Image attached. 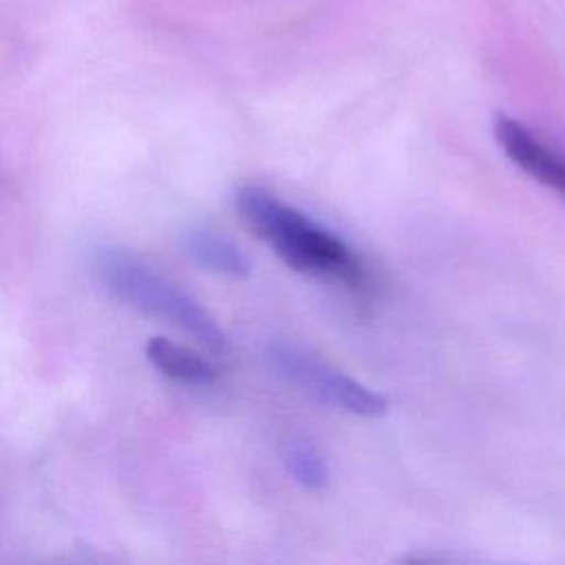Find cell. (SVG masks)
<instances>
[{
  "label": "cell",
  "mask_w": 565,
  "mask_h": 565,
  "mask_svg": "<svg viewBox=\"0 0 565 565\" xmlns=\"http://www.w3.org/2000/svg\"><path fill=\"white\" fill-rule=\"evenodd\" d=\"M236 210L249 232L267 243L291 269L335 278L351 287L366 285L364 265L344 241L269 190L258 185L241 188L236 192Z\"/></svg>",
  "instance_id": "6da1fadb"
},
{
  "label": "cell",
  "mask_w": 565,
  "mask_h": 565,
  "mask_svg": "<svg viewBox=\"0 0 565 565\" xmlns=\"http://www.w3.org/2000/svg\"><path fill=\"white\" fill-rule=\"evenodd\" d=\"M95 269L108 294L124 305L179 329L212 353L227 351V335L205 307L139 256L104 247L97 252Z\"/></svg>",
  "instance_id": "7a4b0ae2"
},
{
  "label": "cell",
  "mask_w": 565,
  "mask_h": 565,
  "mask_svg": "<svg viewBox=\"0 0 565 565\" xmlns=\"http://www.w3.org/2000/svg\"><path fill=\"white\" fill-rule=\"evenodd\" d=\"M267 364L287 384L311 395L320 404L358 417H380L388 411L384 395L298 344L271 342L267 347Z\"/></svg>",
  "instance_id": "3957f363"
},
{
  "label": "cell",
  "mask_w": 565,
  "mask_h": 565,
  "mask_svg": "<svg viewBox=\"0 0 565 565\" xmlns=\"http://www.w3.org/2000/svg\"><path fill=\"white\" fill-rule=\"evenodd\" d=\"M494 139L503 154L527 177L565 196V157L534 135L525 124L497 115L492 124Z\"/></svg>",
  "instance_id": "277c9868"
},
{
  "label": "cell",
  "mask_w": 565,
  "mask_h": 565,
  "mask_svg": "<svg viewBox=\"0 0 565 565\" xmlns=\"http://www.w3.org/2000/svg\"><path fill=\"white\" fill-rule=\"evenodd\" d=\"M185 249L196 265L216 276L245 278L252 271L247 254L234 241L214 230H192L185 238Z\"/></svg>",
  "instance_id": "5b68a950"
},
{
  "label": "cell",
  "mask_w": 565,
  "mask_h": 565,
  "mask_svg": "<svg viewBox=\"0 0 565 565\" xmlns=\"http://www.w3.org/2000/svg\"><path fill=\"white\" fill-rule=\"evenodd\" d=\"M146 358L161 375L181 384H210L216 377V369L201 353L163 335L146 342Z\"/></svg>",
  "instance_id": "8992f818"
},
{
  "label": "cell",
  "mask_w": 565,
  "mask_h": 565,
  "mask_svg": "<svg viewBox=\"0 0 565 565\" xmlns=\"http://www.w3.org/2000/svg\"><path fill=\"white\" fill-rule=\"evenodd\" d=\"M280 457L296 483L305 490H322L329 481V466L322 452L307 437H289L280 446Z\"/></svg>",
  "instance_id": "52a82bcc"
},
{
  "label": "cell",
  "mask_w": 565,
  "mask_h": 565,
  "mask_svg": "<svg viewBox=\"0 0 565 565\" xmlns=\"http://www.w3.org/2000/svg\"><path fill=\"white\" fill-rule=\"evenodd\" d=\"M399 565H435V563H430V561H426L422 556H408V558L399 561Z\"/></svg>",
  "instance_id": "ba28073f"
}]
</instances>
